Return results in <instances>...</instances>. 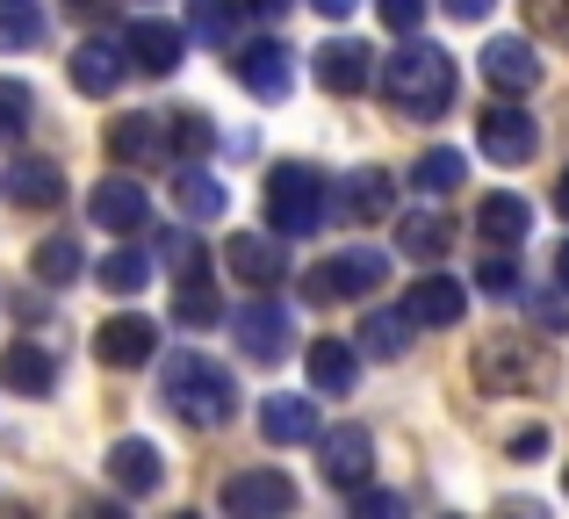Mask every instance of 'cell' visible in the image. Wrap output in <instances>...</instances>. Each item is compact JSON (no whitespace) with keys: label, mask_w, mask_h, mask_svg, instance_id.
<instances>
[{"label":"cell","mask_w":569,"mask_h":519,"mask_svg":"<svg viewBox=\"0 0 569 519\" xmlns=\"http://www.w3.org/2000/svg\"><path fill=\"white\" fill-rule=\"evenodd\" d=\"M455 87H461L455 58L432 51V43H403V51H389V66H382V94H389V109H403L411 123H432V116H447Z\"/></svg>","instance_id":"obj_1"},{"label":"cell","mask_w":569,"mask_h":519,"mask_svg":"<svg viewBox=\"0 0 569 519\" xmlns=\"http://www.w3.org/2000/svg\"><path fill=\"white\" fill-rule=\"evenodd\" d=\"M159 390H167L173 419L194 426V433H217V426H231V411H238V382L223 376L217 361H202V353H173L167 376H159Z\"/></svg>","instance_id":"obj_2"},{"label":"cell","mask_w":569,"mask_h":519,"mask_svg":"<svg viewBox=\"0 0 569 519\" xmlns=\"http://www.w3.org/2000/svg\"><path fill=\"white\" fill-rule=\"evenodd\" d=\"M325 210H332V188H325L318 167L281 159V167L267 173V224H274L281 239H310V231L325 224Z\"/></svg>","instance_id":"obj_3"},{"label":"cell","mask_w":569,"mask_h":519,"mask_svg":"<svg viewBox=\"0 0 569 519\" xmlns=\"http://www.w3.org/2000/svg\"><path fill=\"white\" fill-rule=\"evenodd\" d=\"M368 289H389V253H332L303 275V303H353Z\"/></svg>","instance_id":"obj_4"},{"label":"cell","mask_w":569,"mask_h":519,"mask_svg":"<svg viewBox=\"0 0 569 519\" xmlns=\"http://www.w3.org/2000/svg\"><path fill=\"white\" fill-rule=\"evenodd\" d=\"M476 382L483 390H541L548 382L541 347H527V339H483L476 347Z\"/></svg>","instance_id":"obj_5"},{"label":"cell","mask_w":569,"mask_h":519,"mask_svg":"<svg viewBox=\"0 0 569 519\" xmlns=\"http://www.w3.org/2000/svg\"><path fill=\"white\" fill-rule=\"evenodd\" d=\"M368 462H376V440H368V426H332V433H318V469L332 491H361L368 483Z\"/></svg>","instance_id":"obj_6"},{"label":"cell","mask_w":569,"mask_h":519,"mask_svg":"<svg viewBox=\"0 0 569 519\" xmlns=\"http://www.w3.org/2000/svg\"><path fill=\"white\" fill-rule=\"evenodd\" d=\"M231 332H238V347H246L252 361H281V353H296V318L274 303V296L246 303V310L231 318Z\"/></svg>","instance_id":"obj_7"},{"label":"cell","mask_w":569,"mask_h":519,"mask_svg":"<svg viewBox=\"0 0 569 519\" xmlns=\"http://www.w3.org/2000/svg\"><path fill=\"white\" fill-rule=\"evenodd\" d=\"M476 144H483V159H498V167H519V159H533L541 130H533V116L519 109V101H498V109H483V123H476Z\"/></svg>","instance_id":"obj_8"},{"label":"cell","mask_w":569,"mask_h":519,"mask_svg":"<svg viewBox=\"0 0 569 519\" xmlns=\"http://www.w3.org/2000/svg\"><path fill=\"white\" fill-rule=\"evenodd\" d=\"M223 267H231L246 289H274V281L289 275L281 231H231V239H223Z\"/></svg>","instance_id":"obj_9"},{"label":"cell","mask_w":569,"mask_h":519,"mask_svg":"<svg viewBox=\"0 0 569 519\" xmlns=\"http://www.w3.org/2000/svg\"><path fill=\"white\" fill-rule=\"evenodd\" d=\"M296 506V483L281 477V469H238L231 483H223V512L231 519H274Z\"/></svg>","instance_id":"obj_10"},{"label":"cell","mask_w":569,"mask_h":519,"mask_svg":"<svg viewBox=\"0 0 569 519\" xmlns=\"http://www.w3.org/2000/svg\"><path fill=\"white\" fill-rule=\"evenodd\" d=\"M87 217H94L101 231H123V239H130V231L152 224V196H144V188L130 181V173H109V181H101L94 196H87Z\"/></svg>","instance_id":"obj_11"},{"label":"cell","mask_w":569,"mask_h":519,"mask_svg":"<svg viewBox=\"0 0 569 519\" xmlns=\"http://www.w3.org/2000/svg\"><path fill=\"white\" fill-rule=\"evenodd\" d=\"M483 80L498 87V94H533L541 87V58H533L527 37H490L483 43Z\"/></svg>","instance_id":"obj_12"},{"label":"cell","mask_w":569,"mask_h":519,"mask_svg":"<svg viewBox=\"0 0 569 519\" xmlns=\"http://www.w3.org/2000/svg\"><path fill=\"white\" fill-rule=\"evenodd\" d=\"M152 347H159V325L144 318V310H123V318H109L94 332V353L109 368H144V361H152Z\"/></svg>","instance_id":"obj_13"},{"label":"cell","mask_w":569,"mask_h":519,"mask_svg":"<svg viewBox=\"0 0 569 519\" xmlns=\"http://www.w3.org/2000/svg\"><path fill=\"white\" fill-rule=\"evenodd\" d=\"M238 87H246L252 101H289V87H296L289 51H281V43H246V51H238Z\"/></svg>","instance_id":"obj_14"},{"label":"cell","mask_w":569,"mask_h":519,"mask_svg":"<svg viewBox=\"0 0 569 519\" xmlns=\"http://www.w3.org/2000/svg\"><path fill=\"white\" fill-rule=\"evenodd\" d=\"M403 310H411V325H432V332H447V325H461V310H469V289H461L455 275H426L403 289Z\"/></svg>","instance_id":"obj_15"},{"label":"cell","mask_w":569,"mask_h":519,"mask_svg":"<svg viewBox=\"0 0 569 519\" xmlns=\"http://www.w3.org/2000/svg\"><path fill=\"white\" fill-rule=\"evenodd\" d=\"M0 196H8L14 210H58V202H66V173H58L51 159H14V167L0 173Z\"/></svg>","instance_id":"obj_16"},{"label":"cell","mask_w":569,"mask_h":519,"mask_svg":"<svg viewBox=\"0 0 569 519\" xmlns=\"http://www.w3.org/2000/svg\"><path fill=\"white\" fill-rule=\"evenodd\" d=\"M173 144H167V116H152V109H138V116H123V123L109 130V159L116 167H152V159H167Z\"/></svg>","instance_id":"obj_17"},{"label":"cell","mask_w":569,"mask_h":519,"mask_svg":"<svg viewBox=\"0 0 569 519\" xmlns=\"http://www.w3.org/2000/svg\"><path fill=\"white\" fill-rule=\"evenodd\" d=\"M376 80V51H368L361 37H339L318 51V87L325 94H361V87Z\"/></svg>","instance_id":"obj_18"},{"label":"cell","mask_w":569,"mask_h":519,"mask_svg":"<svg viewBox=\"0 0 569 519\" xmlns=\"http://www.w3.org/2000/svg\"><path fill=\"white\" fill-rule=\"evenodd\" d=\"M123 66H130V51L116 37H87L80 51H72V87H80V94H116V87H123Z\"/></svg>","instance_id":"obj_19"},{"label":"cell","mask_w":569,"mask_h":519,"mask_svg":"<svg viewBox=\"0 0 569 519\" xmlns=\"http://www.w3.org/2000/svg\"><path fill=\"white\" fill-rule=\"evenodd\" d=\"M123 51H130V66H144V72H159L167 80L173 66H181V51H188V29H173V22H130V37H123Z\"/></svg>","instance_id":"obj_20"},{"label":"cell","mask_w":569,"mask_h":519,"mask_svg":"<svg viewBox=\"0 0 569 519\" xmlns=\"http://www.w3.org/2000/svg\"><path fill=\"white\" fill-rule=\"evenodd\" d=\"M109 477H116L123 498H152L159 477H167V462H159L152 440H116V448H109Z\"/></svg>","instance_id":"obj_21"},{"label":"cell","mask_w":569,"mask_h":519,"mask_svg":"<svg viewBox=\"0 0 569 519\" xmlns=\"http://www.w3.org/2000/svg\"><path fill=\"white\" fill-rule=\"evenodd\" d=\"M0 382H8L14 397H51V390H58L51 347H29V339H14V347L0 353Z\"/></svg>","instance_id":"obj_22"},{"label":"cell","mask_w":569,"mask_h":519,"mask_svg":"<svg viewBox=\"0 0 569 519\" xmlns=\"http://www.w3.org/2000/svg\"><path fill=\"white\" fill-rule=\"evenodd\" d=\"M260 433L274 440V448H303V440H318V405H310V397H267Z\"/></svg>","instance_id":"obj_23"},{"label":"cell","mask_w":569,"mask_h":519,"mask_svg":"<svg viewBox=\"0 0 569 519\" xmlns=\"http://www.w3.org/2000/svg\"><path fill=\"white\" fill-rule=\"evenodd\" d=\"M476 231H483L490 246H505V253H512V246L533 231L527 196H483V202H476Z\"/></svg>","instance_id":"obj_24"},{"label":"cell","mask_w":569,"mask_h":519,"mask_svg":"<svg viewBox=\"0 0 569 519\" xmlns=\"http://www.w3.org/2000/svg\"><path fill=\"white\" fill-rule=\"evenodd\" d=\"M173 202H181V217H194V224H217V217L231 210V188L202 167H181L173 173Z\"/></svg>","instance_id":"obj_25"},{"label":"cell","mask_w":569,"mask_h":519,"mask_svg":"<svg viewBox=\"0 0 569 519\" xmlns=\"http://www.w3.org/2000/svg\"><path fill=\"white\" fill-rule=\"evenodd\" d=\"M310 382H318V390H353V376H361V347H353V339H310Z\"/></svg>","instance_id":"obj_26"},{"label":"cell","mask_w":569,"mask_h":519,"mask_svg":"<svg viewBox=\"0 0 569 519\" xmlns=\"http://www.w3.org/2000/svg\"><path fill=\"white\" fill-rule=\"evenodd\" d=\"M389 202H397L389 173H382V167H361V173L347 181V196H339V210H347L353 224H382V217H389Z\"/></svg>","instance_id":"obj_27"},{"label":"cell","mask_w":569,"mask_h":519,"mask_svg":"<svg viewBox=\"0 0 569 519\" xmlns=\"http://www.w3.org/2000/svg\"><path fill=\"white\" fill-rule=\"evenodd\" d=\"M29 267H37L43 289H72V281H80V267H87V253H80V239H72V231H51V239L29 253Z\"/></svg>","instance_id":"obj_28"},{"label":"cell","mask_w":569,"mask_h":519,"mask_svg":"<svg viewBox=\"0 0 569 519\" xmlns=\"http://www.w3.org/2000/svg\"><path fill=\"white\" fill-rule=\"evenodd\" d=\"M411 332H418L411 310H368V318H361V339H353V347L376 353V361H397V353L411 347Z\"/></svg>","instance_id":"obj_29"},{"label":"cell","mask_w":569,"mask_h":519,"mask_svg":"<svg viewBox=\"0 0 569 519\" xmlns=\"http://www.w3.org/2000/svg\"><path fill=\"white\" fill-rule=\"evenodd\" d=\"M461 181H469V159H461L455 144H432V152H418V167H411V188H418V196H455Z\"/></svg>","instance_id":"obj_30"},{"label":"cell","mask_w":569,"mask_h":519,"mask_svg":"<svg viewBox=\"0 0 569 519\" xmlns=\"http://www.w3.org/2000/svg\"><path fill=\"white\" fill-rule=\"evenodd\" d=\"M447 239H455V224H447V217H432V210H418V217H403V224H397V246L411 260H440Z\"/></svg>","instance_id":"obj_31"},{"label":"cell","mask_w":569,"mask_h":519,"mask_svg":"<svg viewBox=\"0 0 569 519\" xmlns=\"http://www.w3.org/2000/svg\"><path fill=\"white\" fill-rule=\"evenodd\" d=\"M43 43V8L37 0H0V51H29Z\"/></svg>","instance_id":"obj_32"},{"label":"cell","mask_w":569,"mask_h":519,"mask_svg":"<svg viewBox=\"0 0 569 519\" xmlns=\"http://www.w3.org/2000/svg\"><path fill=\"white\" fill-rule=\"evenodd\" d=\"M94 275H101V289H116V296H138L144 281H152V260H144L138 246H116V253L101 260Z\"/></svg>","instance_id":"obj_33"},{"label":"cell","mask_w":569,"mask_h":519,"mask_svg":"<svg viewBox=\"0 0 569 519\" xmlns=\"http://www.w3.org/2000/svg\"><path fill=\"white\" fill-rule=\"evenodd\" d=\"M231 29H238V0H188V37L231 43Z\"/></svg>","instance_id":"obj_34"},{"label":"cell","mask_w":569,"mask_h":519,"mask_svg":"<svg viewBox=\"0 0 569 519\" xmlns=\"http://www.w3.org/2000/svg\"><path fill=\"white\" fill-rule=\"evenodd\" d=\"M173 318H181V325H217V296H209V281H202V275H181Z\"/></svg>","instance_id":"obj_35"},{"label":"cell","mask_w":569,"mask_h":519,"mask_svg":"<svg viewBox=\"0 0 569 519\" xmlns=\"http://www.w3.org/2000/svg\"><path fill=\"white\" fill-rule=\"evenodd\" d=\"M29 116H37V94L22 80H0V138H22Z\"/></svg>","instance_id":"obj_36"},{"label":"cell","mask_w":569,"mask_h":519,"mask_svg":"<svg viewBox=\"0 0 569 519\" xmlns=\"http://www.w3.org/2000/svg\"><path fill=\"white\" fill-rule=\"evenodd\" d=\"M476 289H483V296H498V303H519V296H527V281H519V267H512V260H498V253H490L483 267H476Z\"/></svg>","instance_id":"obj_37"},{"label":"cell","mask_w":569,"mask_h":519,"mask_svg":"<svg viewBox=\"0 0 569 519\" xmlns=\"http://www.w3.org/2000/svg\"><path fill=\"white\" fill-rule=\"evenodd\" d=\"M209 138H217V130H209V116H194V109H173V116H167V144H173L181 159H188V152H202Z\"/></svg>","instance_id":"obj_38"},{"label":"cell","mask_w":569,"mask_h":519,"mask_svg":"<svg viewBox=\"0 0 569 519\" xmlns=\"http://www.w3.org/2000/svg\"><path fill=\"white\" fill-rule=\"evenodd\" d=\"M353 512H361V519H397L403 498L397 491H368V483H361V491H353Z\"/></svg>","instance_id":"obj_39"},{"label":"cell","mask_w":569,"mask_h":519,"mask_svg":"<svg viewBox=\"0 0 569 519\" xmlns=\"http://www.w3.org/2000/svg\"><path fill=\"white\" fill-rule=\"evenodd\" d=\"M376 8H382L389 29H418V22H426V0H376Z\"/></svg>","instance_id":"obj_40"},{"label":"cell","mask_w":569,"mask_h":519,"mask_svg":"<svg viewBox=\"0 0 569 519\" xmlns=\"http://www.w3.org/2000/svg\"><path fill=\"white\" fill-rule=\"evenodd\" d=\"M533 318H541V325H569V303H562V296H533Z\"/></svg>","instance_id":"obj_41"},{"label":"cell","mask_w":569,"mask_h":519,"mask_svg":"<svg viewBox=\"0 0 569 519\" xmlns=\"http://www.w3.org/2000/svg\"><path fill=\"white\" fill-rule=\"evenodd\" d=\"M238 8H246V14H260V22H281V14H289L296 0H238Z\"/></svg>","instance_id":"obj_42"},{"label":"cell","mask_w":569,"mask_h":519,"mask_svg":"<svg viewBox=\"0 0 569 519\" xmlns=\"http://www.w3.org/2000/svg\"><path fill=\"white\" fill-rule=\"evenodd\" d=\"M447 14H455V22H483L490 0H447Z\"/></svg>","instance_id":"obj_43"},{"label":"cell","mask_w":569,"mask_h":519,"mask_svg":"<svg viewBox=\"0 0 569 519\" xmlns=\"http://www.w3.org/2000/svg\"><path fill=\"white\" fill-rule=\"evenodd\" d=\"M533 14H548V22H562V29H569V0H533Z\"/></svg>","instance_id":"obj_44"},{"label":"cell","mask_w":569,"mask_h":519,"mask_svg":"<svg viewBox=\"0 0 569 519\" xmlns=\"http://www.w3.org/2000/svg\"><path fill=\"white\" fill-rule=\"evenodd\" d=\"M556 281L569 289V239H562V253H556Z\"/></svg>","instance_id":"obj_45"},{"label":"cell","mask_w":569,"mask_h":519,"mask_svg":"<svg viewBox=\"0 0 569 519\" xmlns=\"http://www.w3.org/2000/svg\"><path fill=\"white\" fill-rule=\"evenodd\" d=\"M310 8H325V14H347V8H353V0H310Z\"/></svg>","instance_id":"obj_46"},{"label":"cell","mask_w":569,"mask_h":519,"mask_svg":"<svg viewBox=\"0 0 569 519\" xmlns=\"http://www.w3.org/2000/svg\"><path fill=\"white\" fill-rule=\"evenodd\" d=\"M556 210L569 217V173H562V181H556Z\"/></svg>","instance_id":"obj_47"},{"label":"cell","mask_w":569,"mask_h":519,"mask_svg":"<svg viewBox=\"0 0 569 519\" xmlns=\"http://www.w3.org/2000/svg\"><path fill=\"white\" fill-rule=\"evenodd\" d=\"M562 491H569V469H562Z\"/></svg>","instance_id":"obj_48"}]
</instances>
